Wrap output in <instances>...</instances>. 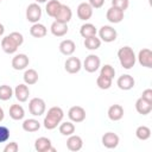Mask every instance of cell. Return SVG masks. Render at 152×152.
<instances>
[{
    "label": "cell",
    "instance_id": "e0dca14e",
    "mask_svg": "<svg viewBox=\"0 0 152 152\" xmlns=\"http://www.w3.org/2000/svg\"><path fill=\"white\" fill-rule=\"evenodd\" d=\"M83 146V140L80 135H75V134H71L69 135L68 140H66V147L69 151H72V152H76V151H80Z\"/></svg>",
    "mask_w": 152,
    "mask_h": 152
},
{
    "label": "cell",
    "instance_id": "9a60e30c",
    "mask_svg": "<svg viewBox=\"0 0 152 152\" xmlns=\"http://www.w3.org/2000/svg\"><path fill=\"white\" fill-rule=\"evenodd\" d=\"M137 58L140 65L145 68H152V51L150 49H141Z\"/></svg>",
    "mask_w": 152,
    "mask_h": 152
},
{
    "label": "cell",
    "instance_id": "44dd1931",
    "mask_svg": "<svg viewBox=\"0 0 152 152\" xmlns=\"http://www.w3.org/2000/svg\"><path fill=\"white\" fill-rule=\"evenodd\" d=\"M76 50V45L71 39H64L59 44V51L64 56H71Z\"/></svg>",
    "mask_w": 152,
    "mask_h": 152
},
{
    "label": "cell",
    "instance_id": "9c48e42d",
    "mask_svg": "<svg viewBox=\"0 0 152 152\" xmlns=\"http://www.w3.org/2000/svg\"><path fill=\"white\" fill-rule=\"evenodd\" d=\"M102 145L106 147V148H115L118 147L119 145V141H120V138L116 133L114 132H107L102 135Z\"/></svg>",
    "mask_w": 152,
    "mask_h": 152
},
{
    "label": "cell",
    "instance_id": "7402d4cb",
    "mask_svg": "<svg viewBox=\"0 0 152 152\" xmlns=\"http://www.w3.org/2000/svg\"><path fill=\"white\" fill-rule=\"evenodd\" d=\"M1 48H2L4 52H6V53H8V55H12V53L17 52V50H18L19 46L10 38V36H6V37H4L2 40H1Z\"/></svg>",
    "mask_w": 152,
    "mask_h": 152
},
{
    "label": "cell",
    "instance_id": "7bdbcfd3",
    "mask_svg": "<svg viewBox=\"0 0 152 152\" xmlns=\"http://www.w3.org/2000/svg\"><path fill=\"white\" fill-rule=\"evenodd\" d=\"M4 32H5V27H4L2 24H0V37L4 34Z\"/></svg>",
    "mask_w": 152,
    "mask_h": 152
},
{
    "label": "cell",
    "instance_id": "ffe728a7",
    "mask_svg": "<svg viewBox=\"0 0 152 152\" xmlns=\"http://www.w3.org/2000/svg\"><path fill=\"white\" fill-rule=\"evenodd\" d=\"M108 118L112 121H119L124 116V108L120 104H112L108 108Z\"/></svg>",
    "mask_w": 152,
    "mask_h": 152
},
{
    "label": "cell",
    "instance_id": "60d3db41",
    "mask_svg": "<svg viewBox=\"0 0 152 152\" xmlns=\"http://www.w3.org/2000/svg\"><path fill=\"white\" fill-rule=\"evenodd\" d=\"M93 8H101L102 6H103V4H104V0H89V2H88Z\"/></svg>",
    "mask_w": 152,
    "mask_h": 152
},
{
    "label": "cell",
    "instance_id": "8d00e7d4",
    "mask_svg": "<svg viewBox=\"0 0 152 152\" xmlns=\"http://www.w3.org/2000/svg\"><path fill=\"white\" fill-rule=\"evenodd\" d=\"M8 36H10V38H11L18 46H20V45L24 43V37H23V34L19 33V32H12V33H10Z\"/></svg>",
    "mask_w": 152,
    "mask_h": 152
},
{
    "label": "cell",
    "instance_id": "4fadbf2b",
    "mask_svg": "<svg viewBox=\"0 0 152 152\" xmlns=\"http://www.w3.org/2000/svg\"><path fill=\"white\" fill-rule=\"evenodd\" d=\"M30 59L25 53H18L12 58V66L14 70H24L28 66Z\"/></svg>",
    "mask_w": 152,
    "mask_h": 152
},
{
    "label": "cell",
    "instance_id": "6da1fadb",
    "mask_svg": "<svg viewBox=\"0 0 152 152\" xmlns=\"http://www.w3.org/2000/svg\"><path fill=\"white\" fill-rule=\"evenodd\" d=\"M63 118H64V112L61 107H57V106L51 107L44 118V121H43L44 127L46 129H55L62 122Z\"/></svg>",
    "mask_w": 152,
    "mask_h": 152
},
{
    "label": "cell",
    "instance_id": "f35d334b",
    "mask_svg": "<svg viewBox=\"0 0 152 152\" xmlns=\"http://www.w3.org/2000/svg\"><path fill=\"white\" fill-rule=\"evenodd\" d=\"M18 150H19V146L15 141H11L4 147V152H17Z\"/></svg>",
    "mask_w": 152,
    "mask_h": 152
},
{
    "label": "cell",
    "instance_id": "30bf717a",
    "mask_svg": "<svg viewBox=\"0 0 152 152\" xmlns=\"http://www.w3.org/2000/svg\"><path fill=\"white\" fill-rule=\"evenodd\" d=\"M34 150L37 152H55L56 148L52 147L51 145V140L49 138H45V137H40L38 139H36L34 141Z\"/></svg>",
    "mask_w": 152,
    "mask_h": 152
},
{
    "label": "cell",
    "instance_id": "74e56055",
    "mask_svg": "<svg viewBox=\"0 0 152 152\" xmlns=\"http://www.w3.org/2000/svg\"><path fill=\"white\" fill-rule=\"evenodd\" d=\"M10 139V129L0 125V142H6Z\"/></svg>",
    "mask_w": 152,
    "mask_h": 152
},
{
    "label": "cell",
    "instance_id": "f546056e",
    "mask_svg": "<svg viewBox=\"0 0 152 152\" xmlns=\"http://www.w3.org/2000/svg\"><path fill=\"white\" fill-rule=\"evenodd\" d=\"M96 27L90 24V23H86L81 26L80 28V34L83 37V38H88V37H91V36H96Z\"/></svg>",
    "mask_w": 152,
    "mask_h": 152
},
{
    "label": "cell",
    "instance_id": "ee69618b",
    "mask_svg": "<svg viewBox=\"0 0 152 152\" xmlns=\"http://www.w3.org/2000/svg\"><path fill=\"white\" fill-rule=\"evenodd\" d=\"M37 4H43V2H46L48 0H34Z\"/></svg>",
    "mask_w": 152,
    "mask_h": 152
},
{
    "label": "cell",
    "instance_id": "4316f807",
    "mask_svg": "<svg viewBox=\"0 0 152 152\" xmlns=\"http://www.w3.org/2000/svg\"><path fill=\"white\" fill-rule=\"evenodd\" d=\"M10 116L13 120H21L25 116V110L20 104L14 103L10 107Z\"/></svg>",
    "mask_w": 152,
    "mask_h": 152
},
{
    "label": "cell",
    "instance_id": "b9f144b4",
    "mask_svg": "<svg viewBox=\"0 0 152 152\" xmlns=\"http://www.w3.org/2000/svg\"><path fill=\"white\" fill-rule=\"evenodd\" d=\"M4 118H5V113H4V109L0 107V122L4 120Z\"/></svg>",
    "mask_w": 152,
    "mask_h": 152
},
{
    "label": "cell",
    "instance_id": "484cf974",
    "mask_svg": "<svg viewBox=\"0 0 152 152\" xmlns=\"http://www.w3.org/2000/svg\"><path fill=\"white\" fill-rule=\"evenodd\" d=\"M38 72L34 70V69H27V70H25V72H24V76H23V78H24V82H25V84H27V86H32V84H36L37 82H38Z\"/></svg>",
    "mask_w": 152,
    "mask_h": 152
},
{
    "label": "cell",
    "instance_id": "f1b7e54d",
    "mask_svg": "<svg viewBox=\"0 0 152 152\" xmlns=\"http://www.w3.org/2000/svg\"><path fill=\"white\" fill-rule=\"evenodd\" d=\"M61 2L58 0H49L48 4H46V7H45V11H46V14L51 18H55L56 13L58 12L59 7H61Z\"/></svg>",
    "mask_w": 152,
    "mask_h": 152
},
{
    "label": "cell",
    "instance_id": "4dcf8cb0",
    "mask_svg": "<svg viewBox=\"0 0 152 152\" xmlns=\"http://www.w3.org/2000/svg\"><path fill=\"white\" fill-rule=\"evenodd\" d=\"M84 46L88 50H97L101 46V39L97 38L96 36L84 38Z\"/></svg>",
    "mask_w": 152,
    "mask_h": 152
},
{
    "label": "cell",
    "instance_id": "7c38bea8",
    "mask_svg": "<svg viewBox=\"0 0 152 152\" xmlns=\"http://www.w3.org/2000/svg\"><path fill=\"white\" fill-rule=\"evenodd\" d=\"M82 68V62L77 57H69L64 63V69L69 74H77Z\"/></svg>",
    "mask_w": 152,
    "mask_h": 152
},
{
    "label": "cell",
    "instance_id": "8fae6325",
    "mask_svg": "<svg viewBox=\"0 0 152 152\" xmlns=\"http://www.w3.org/2000/svg\"><path fill=\"white\" fill-rule=\"evenodd\" d=\"M106 18L112 24H119L124 20V11H121L118 7L112 6L110 8H108V11L106 13Z\"/></svg>",
    "mask_w": 152,
    "mask_h": 152
},
{
    "label": "cell",
    "instance_id": "f6af8a7d",
    "mask_svg": "<svg viewBox=\"0 0 152 152\" xmlns=\"http://www.w3.org/2000/svg\"><path fill=\"white\" fill-rule=\"evenodd\" d=\"M1 1H2V0H0V2H1Z\"/></svg>",
    "mask_w": 152,
    "mask_h": 152
},
{
    "label": "cell",
    "instance_id": "3957f363",
    "mask_svg": "<svg viewBox=\"0 0 152 152\" xmlns=\"http://www.w3.org/2000/svg\"><path fill=\"white\" fill-rule=\"evenodd\" d=\"M46 109V104L45 101L40 97H33L30 102H28V110L33 116H40L45 113Z\"/></svg>",
    "mask_w": 152,
    "mask_h": 152
},
{
    "label": "cell",
    "instance_id": "8992f818",
    "mask_svg": "<svg viewBox=\"0 0 152 152\" xmlns=\"http://www.w3.org/2000/svg\"><path fill=\"white\" fill-rule=\"evenodd\" d=\"M100 65H101V59L96 55H89V56H87L86 59H84V62H83L84 70L87 72H90V74L97 71L99 68H100Z\"/></svg>",
    "mask_w": 152,
    "mask_h": 152
},
{
    "label": "cell",
    "instance_id": "2e32d148",
    "mask_svg": "<svg viewBox=\"0 0 152 152\" xmlns=\"http://www.w3.org/2000/svg\"><path fill=\"white\" fill-rule=\"evenodd\" d=\"M116 84H118V87L121 89V90H131L133 87H134V84H135V81H134V78L131 76V75H121L119 78H118V81H116Z\"/></svg>",
    "mask_w": 152,
    "mask_h": 152
},
{
    "label": "cell",
    "instance_id": "603a6c76",
    "mask_svg": "<svg viewBox=\"0 0 152 152\" xmlns=\"http://www.w3.org/2000/svg\"><path fill=\"white\" fill-rule=\"evenodd\" d=\"M135 109H137V112H138L139 114H141V115H147V114H150L151 110H152V103L145 101L142 97H139V99L137 100V102H135Z\"/></svg>",
    "mask_w": 152,
    "mask_h": 152
},
{
    "label": "cell",
    "instance_id": "cb8c5ba5",
    "mask_svg": "<svg viewBox=\"0 0 152 152\" xmlns=\"http://www.w3.org/2000/svg\"><path fill=\"white\" fill-rule=\"evenodd\" d=\"M46 33H48L46 27L39 23H34L30 28V34L34 38H43L46 36Z\"/></svg>",
    "mask_w": 152,
    "mask_h": 152
},
{
    "label": "cell",
    "instance_id": "e575fe53",
    "mask_svg": "<svg viewBox=\"0 0 152 152\" xmlns=\"http://www.w3.org/2000/svg\"><path fill=\"white\" fill-rule=\"evenodd\" d=\"M100 74L101 75H103V76H107V77H109V78H114V76H115V69L110 65V64H104L103 66H101V71H100Z\"/></svg>",
    "mask_w": 152,
    "mask_h": 152
},
{
    "label": "cell",
    "instance_id": "d590c367",
    "mask_svg": "<svg viewBox=\"0 0 152 152\" xmlns=\"http://www.w3.org/2000/svg\"><path fill=\"white\" fill-rule=\"evenodd\" d=\"M112 6L118 7L125 12L129 6V0H112Z\"/></svg>",
    "mask_w": 152,
    "mask_h": 152
},
{
    "label": "cell",
    "instance_id": "d6a6232c",
    "mask_svg": "<svg viewBox=\"0 0 152 152\" xmlns=\"http://www.w3.org/2000/svg\"><path fill=\"white\" fill-rule=\"evenodd\" d=\"M13 94H14V91H13V89L10 86H7V84L0 86V100L1 101L10 100L13 96Z\"/></svg>",
    "mask_w": 152,
    "mask_h": 152
},
{
    "label": "cell",
    "instance_id": "ba28073f",
    "mask_svg": "<svg viewBox=\"0 0 152 152\" xmlns=\"http://www.w3.org/2000/svg\"><path fill=\"white\" fill-rule=\"evenodd\" d=\"M68 116H69L70 121L78 124L86 119V110L81 106H72L68 112Z\"/></svg>",
    "mask_w": 152,
    "mask_h": 152
},
{
    "label": "cell",
    "instance_id": "52a82bcc",
    "mask_svg": "<svg viewBox=\"0 0 152 152\" xmlns=\"http://www.w3.org/2000/svg\"><path fill=\"white\" fill-rule=\"evenodd\" d=\"M72 18V11L69 6L66 5H61L58 12L56 13L55 15V20L56 21H59V23H63V24H68Z\"/></svg>",
    "mask_w": 152,
    "mask_h": 152
},
{
    "label": "cell",
    "instance_id": "d4e9b609",
    "mask_svg": "<svg viewBox=\"0 0 152 152\" xmlns=\"http://www.w3.org/2000/svg\"><path fill=\"white\" fill-rule=\"evenodd\" d=\"M21 126H23V129L25 132L33 133V132H37L40 128V122L36 119H26V120H24Z\"/></svg>",
    "mask_w": 152,
    "mask_h": 152
},
{
    "label": "cell",
    "instance_id": "5bb4252c",
    "mask_svg": "<svg viewBox=\"0 0 152 152\" xmlns=\"http://www.w3.org/2000/svg\"><path fill=\"white\" fill-rule=\"evenodd\" d=\"M93 7L88 2H81L77 6V17L81 20H89L93 15Z\"/></svg>",
    "mask_w": 152,
    "mask_h": 152
},
{
    "label": "cell",
    "instance_id": "83f0119b",
    "mask_svg": "<svg viewBox=\"0 0 152 152\" xmlns=\"http://www.w3.org/2000/svg\"><path fill=\"white\" fill-rule=\"evenodd\" d=\"M59 133L64 137H69L71 134L75 133V125L72 124V121H65V122H61L59 124Z\"/></svg>",
    "mask_w": 152,
    "mask_h": 152
},
{
    "label": "cell",
    "instance_id": "5b68a950",
    "mask_svg": "<svg viewBox=\"0 0 152 152\" xmlns=\"http://www.w3.org/2000/svg\"><path fill=\"white\" fill-rule=\"evenodd\" d=\"M99 36H100V39L103 40L104 43H112L116 39L118 32L114 27L109 25H104L99 30Z\"/></svg>",
    "mask_w": 152,
    "mask_h": 152
},
{
    "label": "cell",
    "instance_id": "7a4b0ae2",
    "mask_svg": "<svg viewBox=\"0 0 152 152\" xmlns=\"http://www.w3.org/2000/svg\"><path fill=\"white\" fill-rule=\"evenodd\" d=\"M118 58H119L121 66L124 69H127V70L132 69L135 64V61H137V56H135L133 49L129 46L120 48L118 51Z\"/></svg>",
    "mask_w": 152,
    "mask_h": 152
},
{
    "label": "cell",
    "instance_id": "836d02e7",
    "mask_svg": "<svg viewBox=\"0 0 152 152\" xmlns=\"http://www.w3.org/2000/svg\"><path fill=\"white\" fill-rule=\"evenodd\" d=\"M135 135L139 140H147L151 137V129L147 126H139L135 131Z\"/></svg>",
    "mask_w": 152,
    "mask_h": 152
},
{
    "label": "cell",
    "instance_id": "277c9868",
    "mask_svg": "<svg viewBox=\"0 0 152 152\" xmlns=\"http://www.w3.org/2000/svg\"><path fill=\"white\" fill-rule=\"evenodd\" d=\"M40 18H42V8H40V6L37 2L30 4L27 6V8H26V19H27V21L34 24V23H38Z\"/></svg>",
    "mask_w": 152,
    "mask_h": 152
},
{
    "label": "cell",
    "instance_id": "d6986e66",
    "mask_svg": "<svg viewBox=\"0 0 152 152\" xmlns=\"http://www.w3.org/2000/svg\"><path fill=\"white\" fill-rule=\"evenodd\" d=\"M51 33L55 36V37H63L68 33V24H63V23H59V21H53L51 24Z\"/></svg>",
    "mask_w": 152,
    "mask_h": 152
},
{
    "label": "cell",
    "instance_id": "1f68e13d",
    "mask_svg": "<svg viewBox=\"0 0 152 152\" xmlns=\"http://www.w3.org/2000/svg\"><path fill=\"white\" fill-rule=\"evenodd\" d=\"M96 84L100 89H103V90H107L112 87V78L107 77V76H103V75H99L97 78H96Z\"/></svg>",
    "mask_w": 152,
    "mask_h": 152
},
{
    "label": "cell",
    "instance_id": "ab89813d",
    "mask_svg": "<svg viewBox=\"0 0 152 152\" xmlns=\"http://www.w3.org/2000/svg\"><path fill=\"white\" fill-rule=\"evenodd\" d=\"M140 97H142L145 101L152 103V89H150V88H148V89H145V90L142 91V94H141Z\"/></svg>",
    "mask_w": 152,
    "mask_h": 152
},
{
    "label": "cell",
    "instance_id": "ac0fdd59",
    "mask_svg": "<svg viewBox=\"0 0 152 152\" xmlns=\"http://www.w3.org/2000/svg\"><path fill=\"white\" fill-rule=\"evenodd\" d=\"M13 91H14V95H15V97H17V100H18L19 102H25V101H27L28 95H30V89H28L27 84H25V83L18 84Z\"/></svg>",
    "mask_w": 152,
    "mask_h": 152
}]
</instances>
